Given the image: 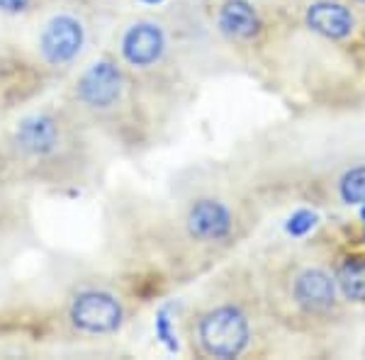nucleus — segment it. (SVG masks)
<instances>
[{"label": "nucleus", "instance_id": "nucleus-1", "mask_svg": "<svg viewBox=\"0 0 365 360\" xmlns=\"http://www.w3.org/2000/svg\"><path fill=\"white\" fill-rule=\"evenodd\" d=\"M34 202L0 195V346L54 348L63 297L93 263L44 234Z\"/></svg>", "mask_w": 365, "mask_h": 360}, {"label": "nucleus", "instance_id": "nucleus-2", "mask_svg": "<svg viewBox=\"0 0 365 360\" xmlns=\"http://www.w3.org/2000/svg\"><path fill=\"white\" fill-rule=\"evenodd\" d=\"M105 173V144L58 96L0 122V195L71 197Z\"/></svg>", "mask_w": 365, "mask_h": 360}, {"label": "nucleus", "instance_id": "nucleus-3", "mask_svg": "<svg viewBox=\"0 0 365 360\" xmlns=\"http://www.w3.org/2000/svg\"><path fill=\"white\" fill-rule=\"evenodd\" d=\"M0 34V110L5 117L61 91L100 46L98 0H63Z\"/></svg>", "mask_w": 365, "mask_h": 360}, {"label": "nucleus", "instance_id": "nucleus-4", "mask_svg": "<svg viewBox=\"0 0 365 360\" xmlns=\"http://www.w3.org/2000/svg\"><path fill=\"white\" fill-rule=\"evenodd\" d=\"M105 144L127 156L151 146L156 103L108 46H98L56 93Z\"/></svg>", "mask_w": 365, "mask_h": 360}, {"label": "nucleus", "instance_id": "nucleus-5", "mask_svg": "<svg viewBox=\"0 0 365 360\" xmlns=\"http://www.w3.org/2000/svg\"><path fill=\"white\" fill-rule=\"evenodd\" d=\"M256 287L239 268L217 277L182 317V336L197 358H244L256 344Z\"/></svg>", "mask_w": 365, "mask_h": 360}, {"label": "nucleus", "instance_id": "nucleus-6", "mask_svg": "<svg viewBox=\"0 0 365 360\" xmlns=\"http://www.w3.org/2000/svg\"><path fill=\"white\" fill-rule=\"evenodd\" d=\"M108 46L156 103L178 76L170 29L158 15H134L113 29Z\"/></svg>", "mask_w": 365, "mask_h": 360}, {"label": "nucleus", "instance_id": "nucleus-7", "mask_svg": "<svg viewBox=\"0 0 365 360\" xmlns=\"http://www.w3.org/2000/svg\"><path fill=\"white\" fill-rule=\"evenodd\" d=\"M173 229L185 249L200 253L225 251L241 229V210L225 192L197 190L175 205Z\"/></svg>", "mask_w": 365, "mask_h": 360}, {"label": "nucleus", "instance_id": "nucleus-8", "mask_svg": "<svg viewBox=\"0 0 365 360\" xmlns=\"http://www.w3.org/2000/svg\"><path fill=\"white\" fill-rule=\"evenodd\" d=\"M282 292L299 314L304 317H322L336 307L339 302V287L334 275H329L324 268H292L290 273L280 275V280H268L266 292Z\"/></svg>", "mask_w": 365, "mask_h": 360}, {"label": "nucleus", "instance_id": "nucleus-9", "mask_svg": "<svg viewBox=\"0 0 365 360\" xmlns=\"http://www.w3.org/2000/svg\"><path fill=\"white\" fill-rule=\"evenodd\" d=\"M215 29L232 46L246 49L263 34V17L251 0H220L212 10Z\"/></svg>", "mask_w": 365, "mask_h": 360}, {"label": "nucleus", "instance_id": "nucleus-10", "mask_svg": "<svg viewBox=\"0 0 365 360\" xmlns=\"http://www.w3.org/2000/svg\"><path fill=\"white\" fill-rule=\"evenodd\" d=\"M304 22L312 32L322 34L327 39H344L353 32V15L349 8L331 0L312 3L304 13Z\"/></svg>", "mask_w": 365, "mask_h": 360}, {"label": "nucleus", "instance_id": "nucleus-11", "mask_svg": "<svg viewBox=\"0 0 365 360\" xmlns=\"http://www.w3.org/2000/svg\"><path fill=\"white\" fill-rule=\"evenodd\" d=\"M339 294L349 302H365V256H346L336 268Z\"/></svg>", "mask_w": 365, "mask_h": 360}, {"label": "nucleus", "instance_id": "nucleus-12", "mask_svg": "<svg viewBox=\"0 0 365 360\" xmlns=\"http://www.w3.org/2000/svg\"><path fill=\"white\" fill-rule=\"evenodd\" d=\"M63 0H0V17L8 22H22L56 8Z\"/></svg>", "mask_w": 365, "mask_h": 360}, {"label": "nucleus", "instance_id": "nucleus-13", "mask_svg": "<svg viewBox=\"0 0 365 360\" xmlns=\"http://www.w3.org/2000/svg\"><path fill=\"white\" fill-rule=\"evenodd\" d=\"M339 197L346 205H363L365 202V166H356L346 170L339 180Z\"/></svg>", "mask_w": 365, "mask_h": 360}, {"label": "nucleus", "instance_id": "nucleus-14", "mask_svg": "<svg viewBox=\"0 0 365 360\" xmlns=\"http://www.w3.org/2000/svg\"><path fill=\"white\" fill-rule=\"evenodd\" d=\"M3 120H5V112H3V110H0V122H3Z\"/></svg>", "mask_w": 365, "mask_h": 360}, {"label": "nucleus", "instance_id": "nucleus-15", "mask_svg": "<svg viewBox=\"0 0 365 360\" xmlns=\"http://www.w3.org/2000/svg\"><path fill=\"white\" fill-rule=\"evenodd\" d=\"M361 3H363V5H365V0H361Z\"/></svg>", "mask_w": 365, "mask_h": 360}]
</instances>
